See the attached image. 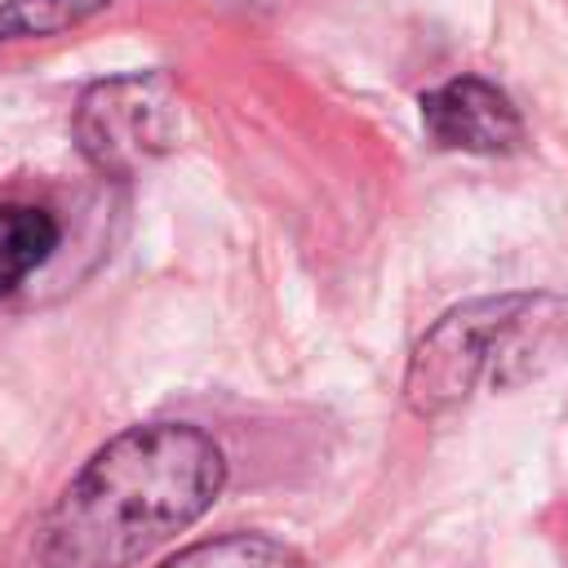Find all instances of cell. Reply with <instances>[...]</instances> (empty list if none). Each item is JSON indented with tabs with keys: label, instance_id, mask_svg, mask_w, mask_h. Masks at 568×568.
<instances>
[{
	"label": "cell",
	"instance_id": "7a4b0ae2",
	"mask_svg": "<svg viewBox=\"0 0 568 568\" xmlns=\"http://www.w3.org/2000/svg\"><path fill=\"white\" fill-rule=\"evenodd\" d=\"M564 324L568 302L555 293H497L444 311L408 355V413L435 422L470 404L479 390L528 382L550 359Z\"/></svg>",
	"mask_w": 568,
	"mask_h": 568
},
{
	"label": "cell",
	"instance_id": "52a82bcc",
	"mask_svg": "<svg viewBox=\"0 0 568 568\" xmlns=\"http://www.w3.org/2000/svg\"><path fill=\"white\" fill-rule=\"evenodd\" d=\"M102 9H111V0H4L0 4V44L49 40V36L75 31L89 18H98Z\"/></svg>",
	"mask_w": 568,
	"mask_h": 568
},
{
	"label": "cell",
	"instance_id": "8992f818",
	"mask_svg": "<svg viewBox=\"0 0 568 568\" xmlns=\"http://www.w3.org/2000/svg\"><path fill=\"white\" fill-rule=\"evenodd\" d=\"M164 568H302L288 546L266 532H226L178 550Z\"/></svg>",
	"mask_w": 568,
	"mask_h": 568
},
{
	"label": "cell",
	"instance_id": "6da1fadb",
	"mask_svg": "<svg viewBox=\"0 0 568 568\" xmlns=\"http://www.w3.org/2000/svg\"><path fill=\"white\" fill-rule=\"evenodd\" d=\"M226 457L191 422H146L106 439L62 488L44 528V568H133L186 532L222 493Z\"/></svg>",
	"mask_w": 568,
	"mask_h": 568
},
{
	"label": "cell",
	"instance_id": "3957f363",
	"mask_svg": "<svg viewBox=\"0 0 568 568\" xmlns=\"http://www.w3.org/2000/svg\"><path fill=\"white\" fill-rule=\"evenodd\" d=\"M80 155L106 178H133L178 146V98L164 71L93 80L71 115Z\"/></svg>",
	"mask_w": 568,
	"mask_h": 568
},
{
	"label": "cell",
	"instance_id": "5b68a950",
	"mask_svg": "<svg viewBox=\"0 0 568 568\" xmlns=\"http://www.w3.org/2000/svg\"><path fill=\"white\" fill-rule=\"evenodd\" d=\"M62 240V226L40 204H0V297L27 284Z\"/></svg>",
	"mask_w": 568,
	"mask_h": 568
},
{
	"label": "cell",
	"instance_id": "277c9868",
	"mask_svg": "<svg viewBox=\"0 0 568 568\" xmlns=\"http://www.w3.org/2000/svg\"><path fill=\"white\" fill-rule=\"evenodd\" d=\"M422 124L435 146L466 155H506L524 142L515 102L484 75H453L422 93Z\"/></svg>",
	"mask_w": 568,
	"mask_h": 568
}]
</instances>
